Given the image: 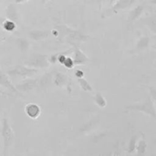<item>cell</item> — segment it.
<instances>
[{
	"label": "cell",
	"instance_id": "6da1fadb",
	"mask_svg": "<svg viewBox=\"0 0 156 156\" xmlns=\"http://www.w3.org/2000/svg\"><path fill=\"white\" fill-rule=\"evenodd\" d=\"M1 133L3 138V142H4V152H3V154H6L8 149L11 146L14 140L13 131H12V128H11L10 125H9V122L6 119H2Z\"/></svg>",
	"mask_w": 156,
	"mask_h": 156
},
{
	"label": "cell",
	"instance_id": "7a4b0ae2",
	"mask_svg": "<svg viewBox=\"0 0 156 156\" xmlns=\"http://www.w3.org/2000/svg\"><path fill=\"white\" fill-rule=\"evenodd\" d=\"M128 109H130V110H139V111L143 112V113H147V114L151 115V116H153L154 118L155 117V107H154L153 104L152 103V102L149 100H147L145 103H143V104H139V105H136V106H131V107H128Z\"/></svg>",
	"mask_w": 156,
	"mask_h": 156
},
{
	"label": "cell",
	"instance_id": "3957f363",
	"mask_svg": "<svg viewBox=\"0 0 156 156\" xmlns=\"http://www.w3.org/2000/svg\"><path fill=\"white\" fill-rule=\"evenodd\" d=\"M37 70H34V69L27 68L25 67H17L16 68L13 69V70H10L9 72V74L12 75V76H30V75L34 74V73H37Z\"/></svg>",
	"mask_w": 156,
	"mask_h": 156
},
{
	"label": "cell",
	"instance_id": "277c9868",
	"mask_svg": "<svg viewBox=\"0 0 156 156\" xmlns=\"http://www.w3.org/2000/svg\"><path fill=\"white\" fill-rule=\"evenodd\" d=\"M26 64L29 67H44L47 66L48 62L44 56H37L35 58H31L28 61H26Z\"/></svg>",
	"mask_w": 156,
	"mask_h": 156
},
{
	"label": "cell",
	"instance_id": "5b68a950",
	"mask_svg": "<svg viewBox=\"0 0 156 156\" xmlns=\"http://www.w3.org/2000/svg\"><path fill=\"white\" fill-rule=\"evenodd\" d=\"M25 112L27 116L31 119H37L41 114V108L34 103L27 104L25 107Z\"/></svg>",
	"mask_w": 156,
	"mask_h": 156
},
{
	"label": "cell",
	"instance_id": "8992f818",
	"mask_svg": "<svg viewBox=\"0 0 156 156\" xmlns=\"http://www.w3.org/2000/svg\"><path fill=\"white\" fill-rule=\"evenodd\" d=\"M37 80H29L27 82L24 83V84H19L16 87V90H19L21 92H27L29 91L30 90H33L34 87H36L37 86Z\"/></svg>",
	"mask_w": 156,
	"mask_h": 156
},
{
	"label": "cell",
	"instance_id": "52a82bcc",
	"mask_svg": "<svg viewBox=\"0 0 156 156\" xmlns=\"http://www.w3.org/2000/svg\"><path fill=\"white\" fill-rule=\"evenodd\" d=\"M6 16L8 17L9 20L14 21V22H16L18 21V13H17V10L14 5L11 4L7 7Z\"/></svg>",
	"mask_w": 156,
	"mask_h": 156
},
{
	"label": "cell",
	"instance_id": "ba28073f",
	"mask_svg": "<svg viewBox=\"0 0 156 156\" xmlns=\"http://www.w3.org/2000/svg\"><path fill=\"white\" fill-rule=\"evenodd\" d=\"M135 0H119L113 7V11H118L129 7L131 5L133 4Z\"/></svg>",
	"mask_w": 156,
	"mask_h": 156
},
{
	"label": "cell",
	"instance_id": "9c48e42d",
	"mask_svg": "<svg viewBox=\"0 0 156 156\" xmlns=\"http://www.w3.org/2000/svg\"><path fill=\"white\" fill-rule=\"evenodd\" d=\"M48 32H44V31H39V30H34L31 31L29 34L30 38L33 40H42L44 39L48 36Z\"/></svg>",
	"mask_w": 156,
	"mask_h": 156
},
{
	"label": "cell",
	"instance_id": "30bf717a",
	"mask_svg": "<svg viewBox=\"0 0 156 156\" xmlns=\"http://www.w3.org/2000/svg\"><path fill=\"white\" fill-rule=\"evenodd\" d=\"M0 84L4 87H5L6 88L9 89L11 90L13 92H17L16 88H15L13 85L11 84L10 80H9V78L5 76V74H3L1 71H0Z\"/></svg>",
	"mask_w": 156,
	"mask_h": 156
},
{
	"label": "cell",
	"instance_id": "8fae6325",
	"mask_svg": "<svg viewBox=\"0 0 156 156\" xmlns=\"http://www.w3.org/2000/svg\"><path fill=\"white\" fill-rule=\"evenodd\" d=\"M88 61V58L87 57L79 50V48L76 49V55H75L74 58V64H83V63L86 62Z\"/></svg>",
	"mask_w": 156,
	"mask_h": 156
},
{
	"label": "cell",
	"instance_id": "7c38bea8",
	"mask_svg": "<svg viewBox=\"0 0 156 156\" xmlns=\"http://www.w3.org/2000/svg\"><path fill=\"white\" fill-rule=\"evenodd\" d=\"M3 27L8 32H12L16 27V24H15V22L11 21V20H7V21H4L3 22Z\"/></svg>",
	"mask_w": 156,
	"mask_h": 156
},
{
	"label": "cell",
	"instance_id": "4fadbf2b",
	"mask_svg": "<svg viewBox=\"0 0 156 156\" xmlns=\"http://www.w3.org/2000/svg\"><path fill=\"white\" fill-rule=\"evenodd\" d=\"M79 84H80V86L82 87V88L83 89V90H86V91H90V92L92 90V88H91V85H90V84L87 82L86 80H85L84 78H80V79H79Z\"/></svg>",
	"mask_w": 156,
	"mask_h": 156
},
{
	"label": "cell",
	"instance_id": "5bb4252c",
	"mask_svg": "<svg viewBox=\"0 0 156 156\" xmlns=\"http://www.w3.org/2000/svg\"><path fill=\"white\" fill-rule=\"evenodd\" d=\"M66 75L62 74V73H58L55 78V84L57 86H61L64 84V82H66Z\"/></svg>",
	"mask_w": 156,
	"mask_h": 156
},
{
	"label": "cell",
	"instance_id": "9a60e30c",
	"mask_svg": "<svg viewBox=\"0 0 156 156\" xmlns=\"http://www.w3.org/2000/svg\"><path fill=\"white\" fill-rule=\"evenodd\" d=\"M95 101L99 106L105 107V106H106V101H105V98H104L100 93H97V94H96Z\"/></svg>",
	"mask_w": 156,
	"mask_h": 156
},
{
	"label": "cell",
	"instance_id": "2e32d148",
	"mask_svg": "<svg viewBox=\"0 0 156 156\" xmlns=\"http://www.w3.org/2000/svg\"><path fill=\"white\" fill-rule=\"evenodd\" d=\"M142 12H143V7H142V6H139V7H137L136 9L135 10L131 13V20L135 19V18H136L137 17L140 16V15H141Z\"/></svg>",
	"mask_w": 156,
	"mask_h": 156
},
{
	"label": "cell",
	"instance_id": "e0dca14e",
	"mask_svg": "<svg viewBox=\"0 0 156 156\" xmlns=\"http://www.w3.org/2000/svg\"><path fill=\"white\" fill-rule=\"evenodd\" d=\"M137 148H138V152L140 154H143V153L146 151V142L143 140L140 141V143L138 144V146H137Z\"/></svg>",
	"mask_w": 156,
	"mask_h": 156
},
{
	"label": "cell",
	"instance_id": "ac0fdd59",
	"mask_svg": "<svg viewBox=\"0 0 156 156\" xmlns=\"http://www.w3.org/2000/svg\"><path fill=\"white\" fill-rule=\"evenodd\" d=\"M148 44H149V39H148V38H143L140 40V43L138 44V47H142V48H145L146 47H147Z\"/></svg>",
	"mask_w": 156,
	"mask_h": 156
},
{
	"label": "cell",
	"instance_id": "d6986e66",
	"mask_svg": "<svg viewBox=\"0 0 156 156\" xmlns=\"http://www.w3.org/2000/svg\"><path fill=\"white\" fill-rule=\"evenodd\" d=\"M62 64H63L66 67H68V68H72V67H73V65H74V62H73V60L69 58H66L65 61H64V62L62 63Z\"/></svg>",
	"mask_w": 156,
	"mask_h": 156
},
{
	"label": "cell",
	"instance_id": "ffe728a7",
	"mask_svg": "<svg viewBox=\"0 0 156 156\" xmlns=\"http://www.w3.org/2000/svg\"><path fill=\"white\" fill-rule=\"evenodd\" d=\"M136 139L135 138H133V139H131V142L130 143H129V152H133V151H134V149H135V145H136Z\"/></svg>",
	"mask_w": 156,
	"mask_h": 156
},
{
	"label": "cell",
	"instance_id": "44dd1931",
	"mask_svg": "<svg viewBox=\"0 0 156 156\" xmlns=\"http://www.w3.org/2000/svg\"><path fill=\"white\" fill-rule=\"evenodd\" d=\"M65 59H66V57H64L63 55H61V56H59V62L62 63V64L64 62V61H65Z\"/></svg>",
	"mask_w": 156,
	"mask_h": 156
},
{
	"label": "cell",
	"instance_id": "7402d4cb",
	"mask_svg": "<svg viewBox=\"0 0 156 156\" xmlns=\"http://www.w3.org/2000/svg\"><path fill=\"white\" fill-rule=\"evenodd\" d=\"M29 1V0H15V2L16 3H22L24 2Z\"/></svg>",
	"mask_w": 156,
	"mask_h": 156
},
{
	"label": "cell",
	"instance_id": "603a6c76",
	"mask_svg": "<svg viewBox=\"0 0 156 156\" xmlns=\"http://www.w3.org/2000/svg\"><path fill=\"white\" fill-rule=\"evenodd\" d=\"M101 1L102 0H98V3H99V6H101Z\"/></svg>",
	"mask_w": 156,
	"mask_h": 156
},
{
	"label": "cell",
	"instance_id": "cb8c5ba5",
	"mask_svg": "<svg viewBox=\"0 0 156 156\" xmlns=\"http://www.w3.org/2000/svg\"><path fill=\"white\" fill-rule=\"evenodd\" d=\"M114 2H115V0H111V4H113Z\"/></svg>",
	"mask_w": 156,
	"mask_h": 156
},
{
	"label": "cell",
	"instance_id": "d4e9b609",
	"mask_svg": "<svg viewBox=\"0 0 156 156\" xmlns=\"http://www.w3.org/2000/svg\"><path fill=\"white\" fill-rule=\"evenodd\" d=\"M47 1H49V0H42L43 2H47ZM51 1H52V0H51Z\"/></svg>",
	"mask_w": 156,
	"mask_h": 156
}]
</instances>
